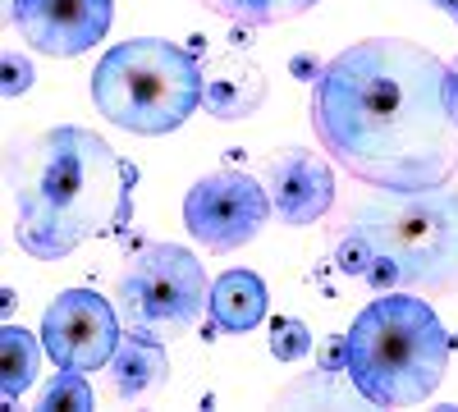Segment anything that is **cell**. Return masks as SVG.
<instances>
[{
	"label": "cell",
	"instance_id": "1",
	"mask_svg": "<svg viewBox=\"0 0 458 412\" xmlns=\"http://www.w3.org/2000/svg\"><path fill=\"white\" fill-rule=\"evenodd\" d=\"M321 152L367 189L422 193L458 174V83L449 60L403 37H367L312 83Z\"/></svg>",
	"mask_w": 458,
	"mask_h": 412
},
{
	"label": "cell",
	"instance_id": "2",
	"mask_svg": "<svg viewBox=\"0 0 458 412\" xmlns=\"http://www.w3.org/2000/svg\"><path fill=\"white\" fill-rule=\"evenodd\" d=\"M138 165L83 129L55 124L10 142L5 193L14 243L32 261H64L88 239H114L133 224Z\"/></svg>",
	"mask_w": 458,
	"mask_h": 412
},
{
	"label": "cell",
	"instance_id": "3",
	"mask_svg": "<svg viewBox=\"0 0 458 412\" xmlns=\"http://www.w3.org/2000/svg\"><path fill=\"white\" fill-rule=\"evenodd\" d=\"M449 330L427 298L408 289L380 293L344 334V371L371 408L427 403L449 371Z\"/></svg>",
	"mask_w": 458,
	"mask_h": 412
},
{
	"label": "cell",
	"instance_id": "4",
	"mask_svg": "<svg viewBox=\"0 0 458 412\" xmlns=\"http://www.w3.org/2000/svg\"><path fill=\"white\" fill-rule=\"evenodd\" d=\"M344 224H353L376 248L367 271L376 293H458V183L422 193L371 189V198L353 202Z\"/></svg>",
	"mask_w": 458,
	"mask_h": 412
},
{
	"label": "cell",
	"instance_id": "5",
	"mask_svg": "<svg viewBox=\"0 0 458 412\" xmlns=\"http://www.w3.org/2000/svg\"><path fill=\"white\" fill-rule=\"evenodd\" d=\"M92 105L124 133L165 138L202 105V64L165 37H133L92 69Z\"/></svg>",
	"mask_w": 458,
	"mask_h": 412
},
{
	"label": "cell",
	"instance_id": "6",
	"mask_svg": "<svg viewBox=\"0 0 458 412\" xmlns=\"http://www.w3.org/2000/svg\"><path fill=\"white\" fill-rule=\"evenodd\" d=\"M207 293V271L188 248L142 243L114 280V307L124 316V330L170 344L202 321Z\"/></svg>",
	"mask_w": 458,
	"mask_h": 412
},
{
	"label": "cell",
	"instance_id": "7",
	"mask_svg": "<svg viewBox=\"0 0 458 412\" xmlns=\"http://www.w3.org/2000/svg\"><path fill=\"white\" fill-rule=\"evenodd\" d=\"M271 215L276 211H271V198H266V183H257L252 174H239V170L202 174L183 198L188 234L211 252H234V248L252 243Z\"/></svg>",
	"mask_w": 458,
	"mask_h": 412
},
{
	"label": "cell",
	"instance_id": "8",
	"mask_svg": "<svg viewBox=\"0 0 458 412\" xmlns=\"http://www.w3.org/2000/svg\"><path fill=\"white\" fill-rule=\"evenodd\" d=\"M120 307L97 289H64L42 316V344L55 366L69 371H101L120 349Z\"/></svg>",
	"mask_w": 458,
	"mask_h": 412
},
{
	"label": "cell",
	"instance_id": "9",
	"mask_svg": "<svg viewBox=\"0 0 458 412\" xmlns=\"http://www.w3.org/2000/svg\"><path fill=\"white\" fill-rule=\"evenodd\" d=\"M114 23L110 0H10V28L28 51L73 60L92 51Z\"/></svg>",
	"mask_w": 458,
	"mask_h": 412
},
{
	"label": "cell",
	"instance_id": "10",
	"mask_svg": "<svg viewBox=\"0 0 458 412\" xmlns=\"http://www.w3.org/2000/svg\"><path fill=\"white\" fill-rule=\"evenodd\" d=\"M261 183H266V198H271V211L289 230L321 224L335 206V170L321 152H308V147H280L266 161Z\"/></svg>",
	"mask_w": 458,
	"mask_h": 412
},
{
	"label": "cell",
	"instance_id": "11",
	"mask_svg": "<svg viewBox=\"0 0 458 412\" xmlns=\"http://www.w3.org/2000/svg\"><path fill=\"white\" fill-rule=\"evenodd\" d=\"M202 105L211 110V120L220 124H239L252 120L266 105V73L234 46L216 60L202 64Z\"/></svg>",
	"mask_w": 458,
	"mask_h": 412
},
{
	"label": "cell",
	"instance_id": "12",
	"mask_svg": "<svg viewBox=\"0 0 458 412\" xmlns=\"http://www.w3.org/2000/svg\"><path fill=\"white\" fill-rule=\"evenodd\" d=\"M170 376V357L161 340H147V334H124L120 349L110 357V390L120 399H147L157 394Z\"/></svg>",
	"mask_w": 458,
	"mask_h": 412
},
{
	"label": "cell",
	"instance_id": "13",
	"mask_svg": "<svg viewBox=\"0 0 458 412\" xmlns=\"http://www.w3.org/2000/svg\"><path fill=\"white\" fill-rule=\"evenodd\" d=\"M207 312L220 334H248L266 321V284L252 271H225L211 293H207Z\"/></svg>",
	"mask_w": 458,
	"mask_h": 412
},
{
	"label": "cell",
	"instance_id": "14",
	"mask_svg": "<svg viewBox=\"0 0 458 412\" xmlns=\"http://www.w3.org/2000/svg\"><path fill=\"white\" fill-rule=\"evenodd\" d=\"M42 353H47L42 334H32L23 325H5V330H0V394H5V403H19L37 385Z\"/></svg>",
	"mask_w": 458,
	"mask_h": 412
},
{
	"label": "cell",
	"instance_id": "15",
	"mask_svg": "<svg viewBox=\"0 0 458 412\" xmlns=\"http://www.w3.org/2000/svg\"><path fill=\"white\" fill-rule=\"evenodd\" d=\"M211 14H225L234 23H248V28H271V23H289V19H302L308 10H317L321 0H198Z\"/></svg>",
	"mask_w": 458,
	"mask_h": 412
},
{
	"label": "cell",
	"instance_id": "16",
	"mask_svg": "<svg viewBox=\"0 0 458 412\" xmlns=\"http://www.w3.org/2000/svg\"><path fill=\"white\" fill-rule=\"evenodd\" d=\"M358 385L349 381V371H330V366H317L312 376H302L298 385H289L280 394V403H302V408H317V403H330V408H349L358 403Z\"/></svg>",
	"mask_w": 458,
	"mask_h": 412
},
{
	"label": "cell",
	"instance_id": "17",
	"mask_svg": "<svg viewBox=\"0 0 458 412\" xmlns=\"http://www.w3.org/2000/svg\"><path fill=\"white\" fill-rule=\"evenodd\" d=\"M37 408L42 412H60V408H73V412H88L92 408V390H88V371H69L60 366V376H51L37 394Z\"/></svg>",
	"mask_w": 458,
	"mask_h": 412
},
{
	"label": "cell",
	"instance_id": "18",
	"mask_svg": "<svg viewBox=\"0 0 458 412\" xmlns=\"http://www.w3.org/2000/svg\"><path fill=\"white\" fill-rule=\"evenodd\" d=\"M330 261H335V271H339V275H349V280H367L371 261H376V248L367 243V234H358V230H353V224H344L339 239H335Z\"/></svg>",
	"mask_w": 458,
	"mask_h": 412
},
{
	"label": "cell",
	"instance_id": "19",
	"mask_svg": "<svg viewBox=\"0 0 458 412\" xmlns=\"http://www.w3.org/2000/svg\"><path fill=\"white\" fill-rule=\"evenodd\" d=\"M271 353L280 362H298L312 353V330L302 325L298 316H276L271 321Z\"/></svg>",
	"mask_w": 458,
	"mask_h": 412
},
{
	"label": "cell",
	"instance_id": "20",
	"mask_svg": "<svg viewBox=\"0 0 458 412\" xmlns=\"http://www.w3.org/2000/svg\"><path fill=\"white\" fill-rule=\"evenodd\" d=\"M0 69H5V97L14 101V97H23L32 83H37V69H32V60H28V51H19V46H5V60H0Z\"/></svg>",
	"mask_w": 458,
	"mask_h": 412
},
{
	"label": "cell",
	"instance_id": "21",
	"mask_svg": "<svg viewBox=\"0 0 458 412\" xmlns=\"http://www.w3.org/2000/svg\"><path fill=\"white\" fill-rule=\"evenodd\" d=\"M289 73H293V79H302V83H317L321 73H326V64H321L312 51H298V55L289 60Z\"/></svg>",
	"mask_w": 458,
	"mask_h": 412
},
{
	"label": "cell",
	"instance_id": "22",
	"mask_svg": "<svg viewBox=\"0 0 458 412\" xmlns=\"http://www.w3.org/2000/svg\"><path fill=\"white\" fill-rule=\"evenodd\" d=\"M321 366H330V371H344V334H335V340L321 349Z\"/></svg>",
	"mask_w": 458,
	"mask_h": 412
},
{
	"label": "cell",
	"instance_id": "23",
	"mask_svg": "<svg viewBox=\"0 0 458 412\" xmlns=\"http://www.w3.org/2000/svg\"><path fill=\"white\" fill-rule=\"evenodd\" d=\"M431 5H436V10H445L449 19H458V0H431Z\"/></svg>",
	"mask_w": 458,
	"mask_h": 412
},
{
	"label": "cell",
	"instance_id": "24",
	"mask_svg": "<svg viewBox=\"0 0 458 412\" xmlns=\"http://www.w3.org/2000/svg\"><path fill=\"white\" fill-rule=\"evenodd\" d=\"M449 69H454V83H458V55H454V60H449Z\"/></svg>",
	"mask_w": 458,
	"mask_h": 412
},
{
	"label": "cell",
	"instance_id": "25",
	"mask_svg": "<svg viewBox=\"0 0 458 412\" xmlns=\"http://www.w3.org/2000/svg\"><path fill=\"white\" fill-rule=\"evenodd\" d=\"M454 23H458V19H454Z\"/></svg>",
	"mask_w": 458,
	"mask_h": 412
}]
</instances>
